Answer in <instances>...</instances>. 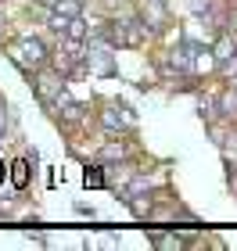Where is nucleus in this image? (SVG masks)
Returning <instances> with one entry per match:
<instances>
[{"label":"nucleus","instance_id":"423d86ee","mask_svg":"<svg viewBox=\"0 0 237 251\" xmlns=\"http://www.w3.org/2000/svg\"><path fill=\"white\" fill-rule=\"evenodd\" d=\"M101 183H105V176L97 169H86V187H101Z\"/></svg>","mask_w":237,"mask_h":251},{"label":"nucleus","instance_id":"7ed1b4c3","mask_svg":"<svg viewBox=\"0 0 237 251\" xmlns=\"http://www.w3.org/2000/svg\"><path fill=\"white\" fill-rule=\"evenodd\" d=\"M90 58H94V68H97V72H111V54H108V47H105V43L90 50Z\"/></svg>","mask_w":237,"mask_h":251},{"label":"nucleus","instance_id":"f257e3e1","mask_svg":"<svg viewBox=\"0 0 237 251\" xmlns=\"http://www.w3.org/2000/svg\"><path fill=\"white\" fill-rule=\"evenodd\" d=\"M11 58H15L22 68H40L47 61V47H43L40 40H32V36H22L15 47H11Z\"/></svg>","mask_w":237,"mask_h":251},{"label":"nucleus","instance_id":"20e7f679","mask_svg":"<svg viewBox=\"0 0 237 251\" xmlns=\"http://www.w3.org/2000/svg\"><path fill=\"white\" fill-rule=\"evenodd\" d=\"M234 54H237V43H234L230 36H223V40H219V47H216V58H219L223 65H227V61L234 58Z\"/></svg>","mask_w":237,"mask_h":251},{"label":"nucleus","instance_id":"0eeeda50","mask_svg":"<svg viewBox=\"0 0 237 251\" xmlns=\"http://www.w3.org/2000/svg\"><path fill=\"white\" fill-rule=\"evenodd\" d=\"M0 183H4V162H0Z\"/></svg>","mask_w":237,"mask_h":251},{"label":"nucleus","instance_id":"39448f33","mask_svg":"<svg viewBox=\"0 0 237 251\" xmlns=\"http://www.w3.org/2000/svg\"><path fill=\"white\" fill-rule=\"evenodd\" d=\"M58 11H61V15H69V18H76L79 15V0H58Z\"/></svg>","mask_w":237,"mask_h":251},{"label":"nucleus","instance_id":"f03ea898","mask_svg":"<svg viewBox=\"0 0 237 251\" xmlns=\"http://www.w3.org/2000/svg\"><path fill=\"white\" fill-rule=\"evenodd\" d=\"M11 183H15L18 190L29 187V162H26V158H18V162L11 165Z\"/></svg>","mask_w":237,"mask_h":251}]
</instances>
